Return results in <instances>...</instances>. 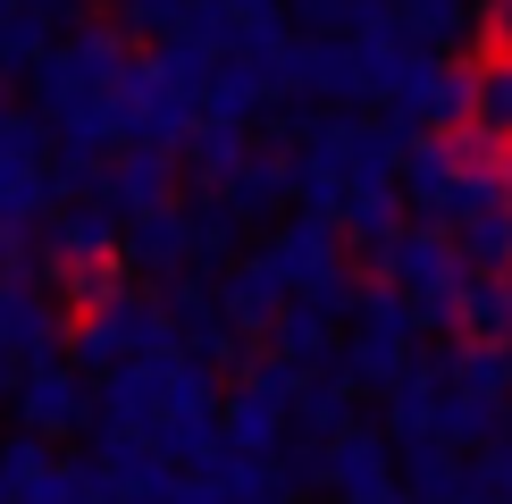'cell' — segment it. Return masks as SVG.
Instances as JSON below:
<instances>
[{"label":"cell","mask_w":512,"mask_h":504,"mask_svg":"<svg viewBox=\"0 0 512 504\" xmlns=\"http://www.w3.org/2000/svg\"><path fill=\"white\" fill-rule=\"evenodd\" d=\"M496 152L479 126H445V135H412L395 152V194H403V219H429V227H454L487 185H496Z\"/></svg>","instance_id":"obj_1"},{"label":"cell","mask_w":512,"mask_h":504,"mask_svg":"<svg viewBox=\"0 0 512 504\" xmlns=\"http://www.w3.org/2000/svg\"><path fill=\"white\" fill-rule=\"evenodd\" d=\"M370 278L378 286H395L403 303H412V320H420V336L429 328H454V303H462V252H454V236L445 227H429V219H403L387 244L370 252Z\"/></svg>","instance_id":"obj_2"},{"label":"cell","mask_w":512,"mask_h":504,"mask_svg":"<svg viewBox=\"0 0 512 504\" xmlns=\"http://www.w3.org/2000/svg\"><path fill=\"white\" fill-rule=\"evenodd\" d=\"M126 68H135V42H126L118 26H76V34H59L51 51L34 59V101H42V118H76V110L118 101Z\"/></svg>","instance_id":"obj_3"},{"label":"cell","mask_w":512,"mask_h":504,"mask_svg":"<svg viewBox=\"0 0 512 504\" xmlns=\"http://www.w3.org/2000/svg\"><path fill=\"white\" fill-rule=\"evenodd\" d=\"M177 345V328H168V303L160 294H143V286H126L118 303H101V311H84V320L68 328V362L84 370V378H110V370H126V362H152V353H168Z\"/></svg>","instance_id":"obj_4"},{"label":"cell","mask_w":512,"mask_h":504,"mask_svg":"<svg viewBox=\"0 0 512 504\" xmlns=\"http://www.w3.org/2000/svg\"><path fill=\"white\" fill-rule=\"evenodd\" d=\"M420 353V320H412V303H403L395 286H353V345H345V362H353V378L361 387H387V378L403 370Z\"/></svg>","instance_id":"obj_5"},{"label":"cell","mask_w":512,"mask_h":504,"mask_svg":"<svg viewBox=\"0 0 512 504\" xmlns=\"http://www.w3.org/2000/svg\"><path fill=\"white\" fill-rule=\"evenodd\" d=\"M252 269L277 286V294H319V286H345V236H336V219H286L277 236L252 252Z\"/></svg>","instance_id":"obj_6"},{"label":"cell","mask_w":512,"mask_h":504,"mask_svg":"<svg viewBox=\"0 0 512 504\" xmlns=\"http://www.w3.org/2000/svg\"><path fill=\"white\" fill-rule=\"evenodd\" d=\"M17 420H26V437H42V446H59V437H76L93 420V387H84V370L68 353L17 370Z\"/></svg>","instance_id":"obj_7"},{"label":"cell","mask_w":512,"mask_h":504,"mask_svg":"<svg viewBox=\"0 0 512 504\" xmlns=\"http://www.w3.org/2000/svg\"><path fill=\"white\" fill-rule=\"evenodd\" d=\"M68 345V320H59L51 286H34L26 269H0V362L26 370V362H51Z\"/></svg>","instance_id":"obj_8"},{"label":"cell","mask_w":512,"mask_h":504,"mask_svg":"<svg viewBox=\"0 0 512 504\" xmlns=\"http://www.w3.org/2000/svg\"><path fill=\"white\" fill-rule=\"evenodd\" d=\"M177 152H160V143H118L110 160H101V185H93V202H110L118 210V227L126 219H143V210H168L177 202Z\"/></svg>","instance_id":"obj_9"},{"label":"cell","mask_w":512,"mask_h":504,"mask_svg":"<svg viewBox=\"0 0 512 504\" xmlns=\"http://www.w3.org/2000/svg\"><path fill=\"white\" fill-rule=\"evenodd\" d=\"M0 471H9V504H93L101 496L93 462H59L42 437H9Z\"/></svg>","instance_id":"obj_10"},{"label":"cell","mask_w":512,"mask_h":504,"mask_svg":"<svg viewBox=\"0 0 512 504\" xmlns=\"http://www.w3.org/2000/svg\"><path fill=\"white\" fill-rule=\"evenodd\" d=\"M135 286V269H126L118 244H93V252H51V303L68 311V320H84V311L118 303V294Z\"/></svg>","instance_id":"obj_11"},{"label":"cell","mask_w":512,"mask_h":504,"mask_svg":"<svg viewBox=\"0 0 512 504\" xmlns=\"http://www.w3.org/2000/svg\"><path fill=\"white\" fill-rule=\"evenodd\" d=\"M387 446H420V437H437V404H445V353H412L387 387Z\"/></svg>","instance_id":"obj_12"},{"label":"cell","mask_w":512,"mask_h":504,"mask_svg":"<svg viewBox=\"0 0 512 504\" xmlns=\"http://www.w3.org/2000/svg\"><path fill=\"white\" fill-rule=\"evenodd\" d=\"M93 479H101V496H110V504H152L168 488V462H160V446L143 429H101Z\"/></svg>","instance_id":"obj_13"},{"label":"cell","mask_w":512,"mask_h":504,"mask_svg":"<svg viewBox=\"0 0 512 504\" xmlns=\"http://www.w3.org/2000/svg\"><path fill=\"white\" fill-rule=\"evenodd\" d=\"M328 479L345 504H361V496H378V488H395V446H387V429H370V420H345V429L328 437Z\"/></svg>","instance_id":"obj_14"},{"label":"cell","mask_w":512,"mask_h":504,"mask_svg":"<svg viewBox=\"0 0 512 504\" xmlns=\"http://www.w3.org/2000/svg\"><path fill=\"white\" fill-rule=\"evenodd\" d=\"M445 236H454V252H462V269H471V278H496V269H512V202H504V185H487V194L462 210Z\"/></svg>","instance_id":"obj_15"},{"label":"cell","mask_w":512,"mask_h":504,"mask_svg":"<svg viewBox=\"0 0 512 504\" xmlns=\"http://www.w3.org/2000/svg\"><path fill=\"white\" fill-rule=\"evenodd\" d=\"M118 252H126V269H152V278H185V269H194V244H185V202L126 219V227H118Z\"/></svg>","instance_id":"obj_16"},{"label":"cell","mask_w":512,"mask_h":504,"mask_svg":"<svg viewBox=\"0 0 512 504\" xmlns=\"http://www.w3.org/2000/svg\"><path fill=\"white\" fill-rule=\"evenodd\" d=\"M219 202L236 210V219H277V210L294 202V152H269V143H252L244 168L219 185Z\"/></svg>","instance_id":"obj_17"},{"label":"cell","mask_w":512,"mask_h":504,"mask_svg":"<svg viewBox=\"0 0 512 504\" xmlns=\"http://www.w3.org/2000/svg\"><path fill=\"white\" fill-rule=\"evenodd\" d=\"M462 126H479L487 143H512V59L487 42L479 59H462Z\"/></svg>","instance_id":"obj_18"},{"label":"cell","mask_w":512,"mask_h":504,"mask_svg":"<svg viewBox=\"0 0 512 504\" xmlns=\"http://www.w3.org/2000/svg\"><path fill=\"white\" fill-rule=\"evenodd\" d=\"M454 328H462V345H512V269H496V278H462Z\"/></svg>","instance_id":"obj_19"},{"label":"cell","mask_w":512,"mask_h":504,"mask_svg":"<svg viewBox=\"0 0 512 504\" xmlns=\"http://www.w3.org/2000/svg\"><path fill=\"white\" fill-rule=\"evenodd\" d=\"M403 227V194H395V177H378V185H353L345 210H336V236L361 244V252H378Z\"/></svg>","instance_id":"obj_20"},{"label":"cell","mask_w":512,"mask_h":504,"mask_svg":"<svg viewBox=\"0 0 512 504\" xmlns=\"http://www.w3.org/2000/svg\"><path fill=\"white\" fill-rule=\"evenodd\" d=\"M387 26H403L420 51H445L471 34V0H387Z\"/></svg>","instance_id":"obj_21"},{"label":"cell","mask_w":512,"mask_h":504,"mask_svg":"<svg viewBox=\"0 0 512 504\" xmlns=\"http://www.w3.org/2000/svg\"><path fill=\"white\" fill-rule=\"evenodd\" d=\"M294 34H319V42H353L361 26L387 17V0H286Z\"/></svg>","instance_id":"obj_22"},{"label":"cell","mask_w":512,"mask_h":504,"mask_svg":"<svg viewBox=\"0 0 512 504\" xmlns=\"http://www.w3.org/2000/svg\"><path fill=\"white\" fill-rule=\"evenodd\" d=\"M471 479H479L496 504H512V437H496V446H479V454H471Z\"/></svg>","instance_id":"obj_23"},{"label":"cell","mask_w":512,"mask_h":504,"mask_svg":"<svg viewBox=\"0 0 512 504\" xmlns=\"http://www.w3.org/2000/svg\"><path fill=\"white\" fill-rule=\"evenodd\" d=\"M471 17H479V42H487V51L512 59V0H471Z\"/></svg>","instance_id":"obj_24"},{"label":"cell","mask_w":512,"mask_h":504,"mask_svg":"<svg viewBox=\"0 0 512 504\" xmlns=\"http://www.w3.org/2000/svg\"><path fill=\"white\" fill-rule=\"evenodd\" d=\"M152 504H219V488H210L202 471H168V488H160Z\"/></svg>","instance_id":"obj_25"},{"label":"cell","mask_w":512,"mask_h":504,"mask_svg":"<svg viewBox=\"0 0 512 504\" xmlns=\"http://www.w3.org/2000/svg\"><path fill=\"white\" fill-rule=\"evenodd\" d=\"M496 185H504V202H512V143L496 152Z\"/></svg>","instance_id":"obj_26"},{"label":"cell","mask_w":512,"mask_h":504,"mask_svg":"<svg viewBox=\"0 0 512 504\" xmlns=\"http://www.w3.org/2000/svg\"><path fill=\"white\" fill-rule=\"evenodd\" d=\"M361 504H412V496H403V488H378V496H361Z\"/></svg>","instance_id":"obj_27"},{"label":"cell","mask_w":512,"mask_h":504,"mask_svg":"<svg viewBox=\"0 0 512 504\" xmlns=\"http://www.w3.org/2000/svg\"><path fill=\"white\" fill-rule=\"evenodd\" d=\"M0 404H9V362H0Z\"/></svg>","instance_id":"obj_28"},{"label":"cell","mask_w":512,"mask_h":504,"mask_svg":"<svg viewBox=\"0 0 512 504\" xmlns=\"http://www.w3.org/2000/svg\"><path fill=\"white\" fill-rule=\"evenodd\" d=\"M17 9H26V0H0V17H17Z\"/></svg>","instance_id":"obj_29"},{"label":"cell","mask_w":512,"mask_h":504,"mask_svg":"<svg viewBox=\"0 0 512 504\" xmlns=\"http://www.w3.org/2000/svg\"><path fill=\"white\" fill-rule=\"evenodd\" d=\"M0 504H9V471H0Z\"/></svg>","instance_id":"obj_30"}]
</instances>
